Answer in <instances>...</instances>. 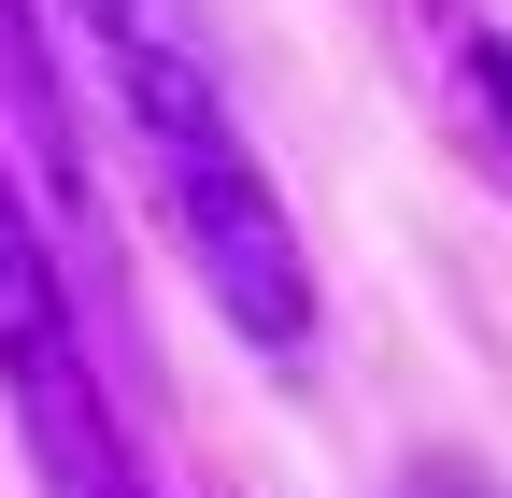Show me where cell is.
I'll use <instances>...</instances> for the list:
<instances>
[{
	"instance_id": "1",
	"label": "cell",
	"mask_w": 512,
	"mask_h": 498,
	"mask_svg": "<svg viewBox=\"0 0 512 498\" xmlns=\"http://www.w3.org/2000/svg\"><path fill=\"white\" fill-rule=\"evenodd\" d=\"M57 29H72L86 86L114 114V157L143 185V214L171 228V257L200 271L214 328L256 356V370H313V328H328V299H313V242L285 214L271 157H256L242 100H228V57L200 29V0H43Z\"/></svg>"
},
{
	"instance_id": "2",
	"label": "cell",
	"mask_w": 512,
	"mask_h": 498,
	"mask_svg": "<svg viewBox=\"0 0 512 498\" xmlns=\"http://www.w3.org/2000/svg\"><path fill=\"white\" fill-rule=\"evenodd\" d=\"M0 413H15V456H29L43 498H157L143 456H128V427H114L86 314L57 285V228L29 214L15 157H0Z\"/></svg>"
},
{
	"instance_id": "3",
	"label": "cell",
	"mask_w": 512,
	"mask_h": 498,
	"mask_svg": "<svg viewBox=\"0 0 512 498\" xmlns=\"http://www.w3.org/2000/svg\"><path fill=\"white\" fill-rule=\"evenodd\" d=\"M456 129L512 171V29H470L456 43Z\"/></svg>"
},
{
	"instance_id": "4",
	"label": "cell",
	"mask_w": 512,
	"mask_h": 498,
	"mask_svg": "<svg viewBox=\"0 0 512 498\" xmlns=\"http://www.w3.org/2000/svg\"><path fill=\"white\" fill-rule=\"evenodd\" d=\"M384 498H512V484H498V470H470V456H413Z\"/></svg>"
}]
</instances>
